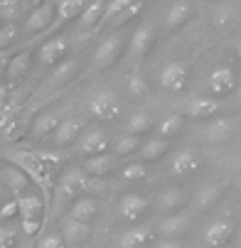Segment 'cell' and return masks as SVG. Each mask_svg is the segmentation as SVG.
<instances>
[{"instance_id":"603a6c76","label":"cell","mask_w":241,"mask_h":248,"mask_svg":"<svg viewBox=\"0 0 241 248\" xmlns=\"http://www.w3.org/2000/svg\"><path fill=\"white\" fill-rule=\"evenodd\" d=\"M231 236H234V226L229 221H214V224L207 226V231H204V243L209 246V248L226 246Z\"/></svg>"},{"instance_id":"5b68a950","label":"cell","mask_w":241,"mask_h":248,"mask_svg":"<svg viewBox=\"0 0 241 248\" xmlns=\"http://www.w3.org/2000/svg\"><path fill=\"white\" fill-rule=\"evenodd\" d=\"M236 86H239V81H236V72L231 66H217L209 74V79H207V91L217 98L231 96L236 91Z\"/></svg>"},{"instance_id":"e0dca14e","label":"cell","mask_w":241,"mask_h":248,"mask_svg":"<svg viewBox=\"0 0 241 248\" xmlns=\"http://www.w3.org/2000/svg\"><path fill=\"white\" fill-rule=\"evenodd\" d=\"M222 101L209 98V96H197L187 103V118L192 121H202V118H212L214 113H219Z\"/></svg>"},{"instance_id":"6da1fadb","label":"cell","mask_w":241,"mask_h":248,"mask_svg":"<svg viewBox=\"0 0 241 248\" xmlns=\"http://www.w3.org/2000/svg\"><path fill=\"white\" fill-rule=\"evenodd\" d=\"M5 160L10 165H15L17 170H22L30 180L40 187V192L45 194V204L47 211L52 209V194H54V177L57 170L64 160V155L59 153H42V150H8Z\"/></svg>"},{"instance_id":"30bf717a","label":"cell","mask_w":241,"mask_h":248,"mask_svg":"<svg viewBox=\"0 0 241 248\" xmlns=\"http://www.w3.org/2000/svg\"><path fill=\"white\" fill-rule=\"evenodd\" d=\"M17 206H20V217H22V224H34L40 221L45 224V211H47V204L40 194H22L17 197Z\"/></svg>"},{"instance_id":"9a60e30c","label":"cell","mask_w":241,"mask_h":248,"mask_svg":"<svg viewBox=\"0 0 241 248\" xmlns=\"http://www.w3.org/2000/svg\"><path fill=\"white\" fill-rule=\"evenodd\" d=\"M190 226H192V214H190V211H177V214H170L160 224L158 231H160L162 238H180Z\"/></svg>"},{"instance_id":"c3c4849f","label":"cell","mask_w":241,"mask_h":248,"mask_svg":"<svg viewBox=\"0 0 241 248\" xmlns=\"http://www.w3.org/2000/svg\"><path fill=\"white\" fill-rule=\"evenodd\" d=\"M231 96H234V101H231L234 108H241V86H236V91H234Z\"/></svg>"},{"instance_id":"cb8c5ba5","label":"cell","mask_w":241,"mask_h":248,"mask_svg":"<svg viewBox=\"0 0 241 248\" xmlns=\"http://www.w3.org/2000/svg\"><path fill=\"white\" fill-rule=\"evenodd\" d=\"M231 135H234V121L231 118H217L204 128L207 143H226Z\"/></svg>"},{"instance_id":"f6af8a7d","label":"cell","mask_w":241,"mask_h":248,"mask_svg":"<svg viewBox=\"0 0 241 248\" xmlns=\"http://www.w3.org/2000/svg\"><path fill=\"white\" fill-rule=\"evenodd\" d=\"M20 214V206H17V199L13 197L8 204H3L0 206V219H13V217H17Z\"/></svg>"},{"instance_id":"f35d334b","label":"cell","mask_w":241,"mask_h":248,"mask_svg":"<svg viewBox=\"0 0 241 248\" xmlns=\"http://www.w3.org/2000/svg\"><path fill=\"white\" fill-rule=\"evenodd\" d=\"M126 86H128V93L130 96H138V98L148 93V81H145V77L141 72H130L126 77Z\"/></svg>"},{"instance_id":"8fae6325","label":"cell","mask_w":241,"mask_h":248,"mask_svg":"<svg viewBox=\"0 0 241 248\" xmlns=\"http://www.w3.org/2000/svg\"><path fill=\"white\" fill-rule=\"evenodd\" d=\"M121 162H123V157H118V155H113V153H103V155L89 157V160L81 165V170H84L86 174H91V177H106V174L116 172V170L121 167Z\"/></svg>"},{"instance_id":"52a82bcc","label":"cell","mask_w":241,"mask_h":248,"mask_svg":"<svg viewBox=\"0 0 241 248\" xmlns=\"http://www.w3.org/2000/svg\"><path fill=\"white\" fill-rule=\"evenodd\" d=\"M153 45H155V27L150 22H141L128 37V52L133 59L145 57L153 49Z\"/></svg>"},{"instance_id":"ba28073f","label":"cell","mask_w":241,"mask_h":248,"mask_svg":"<svg viewBox=\"0 0 241 248\" xmlns=\"http://www.w3.org/2000/svg\"><path fill=\"white\" fill-rule=\"evenodd\" d=\"M109 148V133L103 130V128H91L86 130L81 138H79V143H77V153L79 155H89V157H96V155H103Z\"/></svg>"},{"instance_id":"74e56055","label":"cell","mask_w":241,"mask_h":248,"mask_svg":"<svg viewBox=\"0 0 241 248\" xmlns=\"http://www.w3.org/2000/svg\"><path fill=\"white\" fill-rule=\"evenodd\" d=\"M77 69H79V62L77 59H64L57 69H54V74H52V84L57 86V84H64V81H69L74 74H77Z\"/></svg>"},{"instance_id":"60d3db41","label":"cell","mask_w":241,"mask_h":248,"mask_svg":"<svg viewBox=\"0 0 241 248\" xmlns=\"http://www.w3.org/2000/svg\"><path fill=\"white\" fill-rule=\"evenodd\" d=\"M141 10H143V3H141V0H133V3L128 5V10H126V13H123V15H121V17L113 22V27H121V25H126L128 20H133V17H135L138 13H141Z\"/></svg>"},{"instance_id":"f1b7e54d","label":"cell","mask_w":241,"mask_h":248,"mask_svg":"<svg viewBox=\"0 0 241 248\" xmlns=\"http://www.w3.org/2000/svg\"><path fill=\"white\" fill-rule=\"evenodd\" d=\"M3 180L8 182V187H10V192L15 194V199L22 197L25 189H27V185H30V177H27L22 170H17L15 165H8V167L3 170Z\"/></svg>"},{"instance_id":"8d00e7d4","label":"cell","mask_w":241,"mask_h":248,"mask_svg":"<svg viewBox=\"0 0 241 248\" xmlns=\"http://www.w3.org/2000/svg\"><path fill=\"white\" fill-rule=\"evenodd\" d=\"M25 5L17 0H0V22L5 25H15V20L22 15Z\"/></svg>"},{"instance_id":"b9f144b4","label":"cell","mask_w":241,"mask_h":248,"mask_svg":"<svg viewBox=\"0 0 241 248\" xmlns=\"http://www.w3.org/2000/svg\"><path fill=\"white\" fill-rule=\"evenodd\" d=\"M64 236L62 233H49V236H45L37 246H34V248H64Z\"/></svg>"},{"instance_id":"ffe728a7","label":"cell","mask_w":241,"mask_h":248,"mask_svg":"<svg viewBox=\"0 0 241 248\" xmlns=\"http://www.w3.org/2000/svg\"><path fill=\"white\" fill-rule=\"evenodd\" d=\"M84 0H62V3H57V15H54V22L47 32H54L57 27L66 25L69 20H79V15L84 13Z\"/></svg>"},{"instance_id":"816d5d0a","label":"cell","mask_w":241,"mask_h":248,"mask_svg":"<svg viewBox=\"0 0 241 248\" xmlns=\"http://www.w3.org/2000/svg\"><path fill=\"white\" fill-rule=\"evenodd\" d=\"M236 185H239V192H241V177H239V182H236Z\"/></svg>"},{"instance_id":"ac0fdd59","label":"cell","mask_w":241,"mask_h":248,"mask_svg":"<svg viewBox=\"0 0 241 248\" xmlns=\"http://www.w3.org/2000/svg\"><path fill=\"white\" fill-rule=\"evenodd\" d=\"M199 167H202V160L192 150L177 153L175 157H172V162H170V172L175 174V177H190V174L199 172Z\"/></svg>"},{"instance_id":"bcb514c9","label":"cell","mask_w":241,"mask_h":248,"mask_svg":"<svg viewBox=\"0 0 241 248\" xmlns=\"http://www.w3.org/2000/svg\"><path fill=\"white\" fill-rule=\"evenodd\" d=\"M155 248H185V243L180 238H162L155 243Z\"/></svg>"},{"instance_id":"4dcf8cb0","label":"cell","mask_w":241,"mask_h":248,"mask_svg":"<svg viewBox=\"0 0 241 248\" xmlns=\"http://www.w3.org/2000/svg\"><path fill=\"white\" fill-rule=\"evenodd\" d=\"M141 148H143V145H141V138H138V135H128V133L118 135L113 143H111V153L118 155V157H128V155L138 153Z\"/></svg>"},{"instance_id":"5bb4252c","label":"cell","mask_w":241,"mask_h":248,"mask_svg":"<svg viewBox=\"0 0 241 248\" xmlns=\"http://www.w3.org/2000/svg\"><path fill=\"white\" fill-rule=\"evenodd\" d=\"M86 121L79 118V116H72V118H64L54 133V145L64 148V145H72L77 138H81V130H84Z\"/></svg>"},{"instance_id":"83f0119b","label":"cell","mask_w":241,"mask_h":248,"mask_svg":"<svg viewBox=\"0 0 241 248\" xmlns=\"http://www.w3.org/2000/svg\"><path fill=\"white\" fill-rule=\"evenodd\" d=\"M59 116L54 113V111H45V113H40L37 118H34V123H32V135L34 138H47V135H54L57 133V128H59Z\"/></svg>"},{"instance_id":"8992f818","label":"cell","mask_w":241,"mask_h":248,"mask_svg":"<svg viewBox=\"0 0 241 248\" xmlns=\"http://www.w3.org/2000/svg\"><path fill=\"white\" fill-rule=\"evenodd\" d=\"M54 15H57V3H40L34 5L27 17H25V32L30 34H37V32H47L54 22Z\"/></svg>"},{"instance_id":"7dc6e473","label":"cell","mask_w":241,"mask_h":248,"mask_svg":"<svg viewBox=\"0 0 241 248\" xmlns=\"http://www.w3.org/2000/svg\"><path fill=\"white\" fill-rule=\"evenodd\" d=\"M10 59H13V54H10L8 49H0V77H3V74L8 72V64H10Z\"/></svg>"},{"instance_id":"9c48e42d","label":"cell","mask_w":241,"mask_h":248,"mask_svg":"<svg viewBox=\"0 0 241 248\" xmlns=\"http://www.w3.org/2000/svg\"><path fill=\"white\" fill-rule=\"evenodd\" d=\"M187 84V64L172 59L160 69V86L167 91H182Z\"/></svg>"},{"instance_id":"ee69618b","label":"cell","mask_w":241,"mask_h":248,"mask_svg":"<svg viewBox=\"0 0 241 248\" xmlns=\"http://www.w3.org/2000/svg\"><path fill=\"white\" fill-rule=\"evenodd\" d=\"M15 236L17 231L10 229V226H0V248H10L15 243Z\"/></svg>"},{"instance_id":"ab89813d","label":"cell","mask_w":241,"mask_h":248,"mask_svg":"<svg viewBox=\"0 0 241 248\" xmlns=\"http://www.w3.org/2000/svg\"><path fill=\"white\" fill-rule=\"evenodd\" d=\"M145 174H148V170H145L143 162H130V165L121 167V177L126 182H138V180H143Z\"/></svg>"},{"instance_id":"f546056e","label":"cell","mask_w":241,"mask_h":248,"mask_svg":"<svg viewBox=\"0 0 241 248\" xmlns=\"http://www.w3.org/2000/svg\"><path fill=\"white\" fill-rule=\"evenodd\" d=\"M236 20H239V10H236V5L219 3V5L212 8V25H214V27L226 30V27H231Z\"/></svg>"},{"instance_id":"4fadbf2b","label":"cell","mask_w":241,"mask_h":248,"mask_svg":"<svg viewBox=\"0 0 241 248\" xmlns=\"http://www.w3.org/2000/svg\"><path fill=\"white\" fill-rule=\"evenodd\" d=\"M148 197L138 194V192H130V194H123L121 199V217L130 224H135L138 219H143V214L148 211Z\"/></svg>"},{"instance_id":"f5cc1de1","label":"cell","mask_w":241,"mask_h":248,"mask_svg":"<svg viewBox=\"0 0 241 248\" xmlns=\"http://www.w3.org/2000/svg\"><path fill=\"white\" fill-rule=\"evenodd\" d=\"M239 248H241V231H239Z\"/></svg>"},{"instance_id":"836d02e7","label":"cell","mask_w":241,"mask_h":248,"mask_svg":"<svg viewBox=\"0 0 241 248\" xmlns=\"http://www.w3.org/2000/svg\"><path fill=\"white\" fill-rule=\"evenodd\" d=\"M170 150V143L167 140H150V143H145L141 150H138V157H143V162H158L160 157H165Z\"/></svg>"},{"instance_id":"d6a6232c","label":"cell","mask_w":241,"mask_h":248,"mask_svg":"<svg viewBox=\"0 0 241 248\" xmlns=\"http://www.w3.org/2000/svg\"><path fill=\"white\" fill-rule=\"evenodd\" d=\"M222 197V185H207L194 194V209L197 211H207L209 206H214Z\"/></svg>"},{"instance_id":"4316f807","label":"cell","mask_w":241,"mask_h":248,"mask_svg":"<svg viewBox=\"0 0 241 248\" xmlns=\"http://www.w3.org/2000/svg\"><path fill=\"white\" fill-rule=\"evenodd\" d=\"M96 217V202L91 197H81L77 199L66 211V219H74V221H84V224H91V219Z\"/></svg>"},{"instance_id":"1f68e13d","label":"cell","mask_w":241,"mask_h":248,"mask_svg":"<svg viewBox=\"0 0 241 248\" xmlns=\"http://www.w3.org/2000/svg\"><path fill=\"white\" fill-rule=\"evenodd\" d=\"M153 125H155L153 113H148V111H138V113H133V116L128 118V123H126V133H128V135H143V133L153 130Z\"/></svg>"},{"instance_id":"484cf974","label":"cell","mask_w":241,"mask_h":248,"mask_svg":"<svg viewBox=\"0 0 241 248\" xmlns=\"http://www.w3.org/2000/svg\"><path fill=\"white\" fill-rule=\"evenodd\" d=\"M103 10H106V5L101 3V0H94V3H89L84 8V13L79 15V27L89 34V32H96L98 30V22L103 17Z\"/></svg>"},{"instance_id":"db71d44e","label":"cell","mask_w":241,"mask_h":248,"mask_svg":"<svg viewBox=\"0 0 241 248\" xmlns=\"http://www.w3.org/2000/svg\"><path fill=\"white\" fill-rule=\"evenodd\" d=\"M0 30H3V22H0Z\"/></svg>"},{"instance_id":"7bdbcfd3","label":"cell","mask_w":241,"mask_h":248,"mask_svg":"<svg viewBox=\"0 0 241 248\" xmlns=\"http://www.w3.org/2000/svg\"><path fill=\"white\" fill-rule=\"evenodd\" d=\"M15 37H17V27H15V25H5L3 30H0V49L10 47Z\"/></svg>"},{"instance_id":"d590c367","label":"cell","mask_w":241,"mask_h":248,"mask_svg":"<svg viewBox=\"0 0 241 248\" xmlns=\"http://www.w3.org/2000/svg\"><path fill=\"white\" fill-rule=\"evenodd\" d=\"M130 3H133V0H111V3L106 5V10H103V17H101L98 27H103V25H113V22L128 10Z\"/></svg>"},{"instance_id":"7a4b0ae2","label":"cell","mask_w":241,"mask_h":248,"mask_svg":"<svg viewBox=\"0 0 241 248\" xmlns=\"http://www.w3.org/2000/svg\"><path fill=\"white\" fill-rule=\"evenodd\" d=\"M91 189V180H89V174L81 170V167H72V170H66L62 174V180H59V187L54 192V199L59 204H69V202H77L81 197H86V192Z\"/></svg>"},{"instance_id":"d6986e66","label":"cell","mask_w":241,"mask_h":248,"mask_svg":"<svg viewBox=\"0 0 241 248\" xmlns=\"http://www.w3.org/2000/svg\"><path fill=\"white\" fill-rule=\"evenodd\" d=\"M150 241H153V226L141 224V226H133V229L123 231L118 238V246L121 248H145Z\"/></svg>"},{"instance_id":"44dd1931","label":"cell","mask_w":241,"mask_h":248,"mask_svg":"<svg viewBox=\"0 0 241 248\" xmlns=\"http://www.w3.org/2000/svg\"><path fill=\"white\" fill-rule=\"evenodd\" d=\"M187 204V194L182 189H165L160 197H158V209L162 211V214H177V211H182Z\"/></svg>"},{"instance_id":"2e32d148","label":"cell","mask_w":241,"mask_h":248,"mask_svg":"<svg viewBox=\"0 0 241 248\" xmlns=\"http://www.w3.org/2000/svg\"><path fill=\"white\" fill-rule=\"evenodd\" d=\"M30 69H32V52L30 49H22L17 54H13L10 64H8V84L10 86H17L27 74H30Z\"/></svg>"},{"instance_id":"681fc988","label":"cell","mask_w":241,"mask_h":248,"mask_svg":"<svg viewBox=\"0 0 241 248\" xmlns=\"http://www.w3.org/2000/svg\"><path fill=\"white\" fill-rule=\"evenodd\" d=\"M236 54H239V59H241V40H236Z\"/></svg>"},{"instance_id":"e575fe53","label":"cell","mask_w":241,"mask_h":248,"mask_svg":"<svg viewBox=\"0 0 241 248\" xmlns=\"http://www.w3.org/2000/svg\"><path fill=\"white\" fill-rule=\"evenodd\" d=\"M182 123H185V118L182 116H177V113H172V116H165L160 123H158V135H160V140H167V138H172V135H177L180 130H182Z\"/></svg>"},{"instance_id":"d4e9b609","label":"cell","mask_w":241,"mask_h":248,"mask_svg":"<svg viewBox=\"0 0 241 248\" xmlns=\"http://www.w3.org/2000/svg\"><path fill=\"white\" fill-rule=\"evenodd\" d=\"M62 236L66 243H84L91 236V224L74 221V219H62Z\"/></svg>"},{"instance_id":"7c38bea8","label":"cell","mask_w":241,"mask_h":248,"mask_svg":"<svg viewBox=\"0 0 241 248\" xmlns=\"http://www.w3.org/2000/svg\"><path fill=\"white\" fill-rule=\"evenodd\" d=\"M69 52V42L66 37H52L49 42H45L37 52V59L42 66H59L64 62V54Z\"/></svg>"},{"instance_id":"7402d4cb","label":"cell","mask_w":241,"mask_h":248,"mask_svg":"<svg viewBox=\"0 0 241 248\" xmlns=\"http://www.w3.org/2000/svg\"><path fill=\"white\" fill-rule=\"evenodd\" d=\"M190 15H192V3H187V0H175V3L167 8V13H165V27L167 30H177V27H182L190 20Z\"/></svg>"},{"instance_id":"3957f363","label":"cell","mask_w":241,"mask_h":248,"mask_svg":"<svg viewBox=\"0 0 241 248\" xmlns=\"http://www.w3.org/2000/svg\"><path fill=\"white\" fill-rule=\"evenodd\" d=\"M126 42H128V37H123V32H113V34H109L106 40H101V45H98L96 52L91 54V72H103V69H111V66L118 62V57H121Z\"/></svg>"},{"instance_id":"277c9868","label":"cell","mask_w":241,"mask_h":248,"mask_svg":"<svg viewBox=\"0 0 241 248\" xmlns=\"http://www.w3.org/2000/svg\"><path fill=\"white\" fill-rule=\"evenodd\" d=\"M89 111L98 121H113V118L121 116L123 108H121V101H118V96L113 91H98L91 98V103H89Z\"/></svg>"},{"instance_id":"f907efd6","label":"cell","mask_w":241,"mask_h":248,"mask_svg":"<svg viewBox=\"0 0 241 248\" xmlns=\"http://www.w3.org/2000/svg\"><path fill=\"white\" fill-rule=\"evenodd\" d=\"M214 248H231V246H229V243H226V246H214Z\"/></svg>"}]
</instances>
